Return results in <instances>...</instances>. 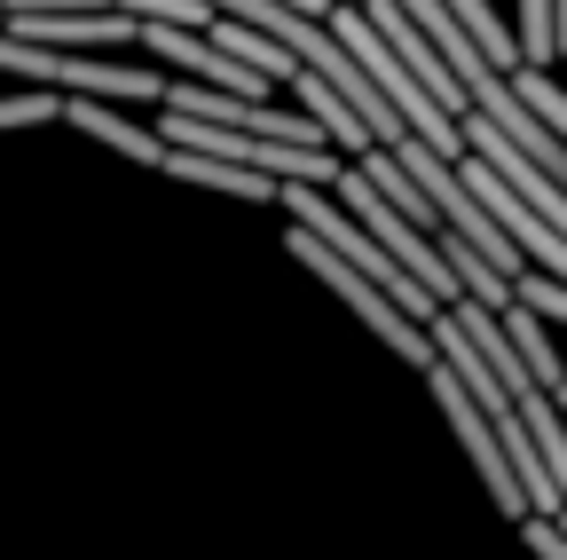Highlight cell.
<instances>
[{
  "label": "cell",
  "instance_id": "cell-5",
  "mask_svg": "<svg viewBox=\"0 0 567 560\" xmlns=\"http://www.w3.org/2000/svg\"><path fill=\"white\" fill-rule=\"evenodd\" d=\"M0 32L40 40V48H126L142 24L126 9H9Z\"/></svg>",
  "mask_w": 567,
  "mask_h": 560
},
{
  "label": "cell",
  "instance_id": "cell-11",
  "mask_svg": "<svg viewBox=\"0 0 567 560\" xmlns=\"http://www.w3.org/2000/svg\"><path fill=\"white\" fill-rule=\"evenodd\" d=\"M520 63H536V72H544V63L559 55V32H551V0H520Z\"/></svg>",
  "mask_w": 567,
  "mask_h": 560
},
{
  "label": "cell",
  "instance_id": "cell-3",
  "mask_svg": "<svg viewBox=\"0 0 567 560\" xmlns=\"http://www.w3.org/2000/svg\"><path fill=\"white\" fill-rule=\"evenodd\" d=\"M425 387H434V403H442V418H450V427H457V450L481 466V481H488V498L496 506H505L513 521H528V498H520V481H513V466H505V450H496V435H488V418L473 410V395L457 387V371L434 356V364H425Z\"/></svg>",
  "mask_w": 567,
  "mask_h": 560
},
{
  "label": "cell",
  "instance_id": "cell-1",
  "mask_svg": "<svg viewBox=\"0 0 567 560\" xmlns=\"http://www.w3.org/2000/svg\"><path fill=\"white\" fill-rule=\"evenodd\" d=\"M284 245H292V261H300V268L316 276V285H331V293H339V301H347L354 316L371 324V339H386L394 356H402V364H417V371L434 364V332H425L417 316H402V308H394V301H386V293L371 285L363 268H347V261H339L331 245H316V237H308L300 222H292V237H284Z\"/></svg>",
  "mask_w": 567,
  "mask_h": 560
},
{
  "label": "cell",
  "instance_id": "cell-8",
  "mask_svg": "<svg viewBox=\"0 0 567 560\" xmlns=\"http://www.w3.org/2000/svg\"><path fill=\"white\" fill-rule=\"evenodd\" d=\"M442 9H450V17H457V24L473 32V48H481V55L496 63V72H513V63H520V40H513V24L496 17L488 0H442Z\"/></svg>",
  "mask_w": 567,
  "mask_h": 560
},
{
  "label": "cell",
  "instance_id": "cell-14",
  "mask_svg": "<svg viewBox=\"0 0 567 560\" xmlns=\"http://www.w3.org/2000/svg\"><path fill=\"white\" fill-rule=\"evenodd\" d=\"M0 17H9V9H0Z\"/></svg>",
  "mask_w": 567,
  "mask_h": 560
},
{
  "label": "cell",
  "instance_id": "cell-2",
  "mask_svg": "<svg viewBox=\"0 0 567 560\" xmlns=\"http://www.w3.org/2000/svg\"><path fill=\"white\" fill-rule=\"evenodd\" d=\"M0 72H17L32 88H55V95H103V103L166 95L158 72H111V63H87L80 48H40V40H17V32H0Z\"/></svg>",
  "mask_w": 567,
  "mask_h": 560
},
{
  "label": "cell",
  "instance_id": "cell-4",
  "mask_svg": "<svg viewBox=\"0 0 567 560\" xmlns=\"http://www.w3.org/2000/svg\"><path fill=\"white\" fill-rule=\"evenodd\" d=\"M465 95H473V119H488V126L505 134L520 159H528V166H544V174L567 190V143H559V134H551V126L513 95V80H505V72H473V80H465Z\"/></svg>",
  "mask_w": 567,
  "mask_h": 560
},
{
  "label": "cell",
  "instance_id": "cell-13",
  "mask_svg": "<svg viewBox=\"0 0 567 560\" xmlns=\"http://www.w3.org/2000/svg\"><path fill=\"white\" fill-rule=\"evenodd\" d=\"M520 537H528V552H536V560H567V529H559L551 513H528V521H520Z\"/></svg>",
  "mask_w": 567,
  "mask_h": 560
},
{
  "label": "cell",
  "instance_id": "cell-12",
  "mask_svg": "<svg viewBox=\"0 0 567 560\" xmlns=\"http://www.w3.org/2000/svg\"><path fill=\"white\" fill-rule=\"evenodd\" d=\"M63 111L55 88H17V95H0V126H48Z\"/></svg>",
  "mask_w": 567,
  "mask_h": 560
},
{
  "label": "cell",
  "instance_id": "cell-7",
  "mask_svg": "<svg viewBox=\"0 0 567 560\" xmlns=\"http://www.w3.org/2000/svg\"><path fill=\"white\" fill-rule=\"evenodd\" d=\"M166 174L197 182V190H221V197H252V205H276V182L252 174V166H229V159H205V151H174L166 143Z\"/></svg>",
  "mask_w": 567,
  "mask_h": 560
},
{
  "label": "cell",
  "instance_id": "cell-9",
  "mask_svg": "<svg viewBox=\"0 0 567 560\" xmlns=\"http://www.w3.org/2000/svg\"><path fill=\"white\" fill-rule=\"evenodd\" d=\"M111 9H126L134 24H182V32H213V0H111Z\"/></svg>",
  "mask_w": 567,
  "mask_h": 560
},
{
  "label": "cell",
  "instance_id": "cell-10",
  "mask_svg": "<svg viewBox=\"0 0 567 560\" xmlns=\"http://www.w3.org/2000/svg\"><path fill=\"white\" fill-rule=\"evenodd\" d=\"M505 80H513V95H520V103H528V111H536V119H544V126L559 134V143H567V95H559V88H551V80L536 72V63H513Z\"/></svg>",
  "mask_w": 567,
  "mask_h": 560
},
{
  "label": "cell",
  "instance_id": "cell-6",
  "mask_svg": "<svg viewBox=\"0 0 567 560\" xmlns=\"http://www.w3.org/2000/svg\"><path fill=\"white\" fill-rule=\"evenodd\" d=\"M71 134H95V143H111L118 159H134V166H166V134H142L118 103H103V95H63V111H55Z\"/></svg>",
  "mask_w": 567,
  "mask_h": 560
}]
</instances>
